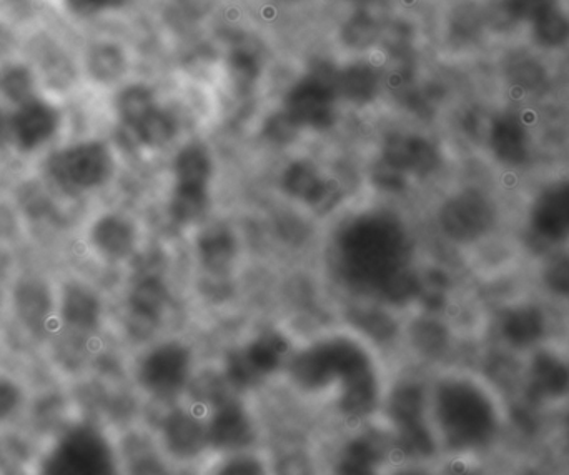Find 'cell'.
<instances>
[{"label": "cell", "instance_id": "4dcf8cb0", "mask_svg": "<svg viewBox=\"0 0 569 475\" xmlns=\"http://www.w3.org/2000/svg\"><path fill=\"white\" fill-rule=\"evenodd\" d=\"M156 99H153L152 90L146 86L123 87L116 99L117 116L127 130L133 129L137 123L142 122L152 110H156Z\"/></svg>", "mask_w": 569, "mask_h": 475}, {"label": "cell", "instance_id": "f35d334b", "mask_svg": "<svg viewBox=\"0 0 569 475\" xmlns=\"http://www.w3.org/2000/svg\"><path fill=\"white\" fill-rule=\"evenodd\" d=\"M560 6V0H503L505 12L518 22L531 23L548 10Z\"/></svg>", "mask_w": 569, "mask_h": 475}, {"label": "cell", "instance_id": "60d3db41", "mask_svg": "<svg viewBox=\"0 0 569 475\" xmlns=\"http://www.w3.org/2000/svg\"><path fill=\"white\" fill-rule=\"evenodd\" d=\"M129 475H169L166 467L153 456H139L132 461L129 467Z\"/></svg>", "mask_w": 569, "mask_h": 475}, {"label": "cell", "instance_id": "5bb4252c", "mask_svg": "<svg viewBox=\"0 0 569 475\" xmlns=\"http://www.w3.org/2000/svg\"><path fill=\"white\" fill-rule=\"evenodd\" d=\"M388 413L398 449L405 456L425 459L437 451L428 419V390L417 384H401L391 394Z\"/></svg>", "mask_w": 569, "mask_h": 475}, {"label": "cell", "instance_id": "44dd1931", "mask_svg": "<svg viewBox=\"0 0 569 475\" xmlns=\"http://www.w3.org/2000/svg\"><path fill=\"white\" fill-rule=\"evenodd\" d=\"M162 437L169 453L179 459H196L209 447L207 420L189 410H176L167 416Z\"/></svg>", "mask_w": 569, "mask_h": 475}, {"label": "cell", "instance_id": "e0dca14e", "mask_svg": "<svg viewBox=\"0 0 569 475\" xmlns=\"http://www.w3.org/2000/svg\"><path fill=\"white\" fill-rule=\"evenodd\" d=\"M288 343L279 333H267L237 350L227 360V379L240 389L256 386L282 366Z\"/></svg>", "mask_w": 569, "mask_h": 475}, {"label": "cell", "instance_id": "6da1fadb", "mask_svg": "<svg viewBox=\"0 0 569 475\" xmlns=\"http://www.w3.org/2000/svg\"><path fill=\"white\" fill-rule=\"evenodd\" d=\"M428 419L448 459L483 461L500 449L511 424L507 394L487 374L451 369L428 389Z\"/></svg>", "mask_w": 569, "mask_h": 475}, {"label": "cell", "instance_id": "ba28073f", "mask_svg": "<svg viewBox=\"0 0 569 475\" xmlns=\"http://www.w3.org/2000/svg\"><path fill=\"white\" fill-rule=\"evenodd\" d=\"M518 397L540 410H560L569 403V349L567 340H555L521 357Z\"/></svg>", "mask_w": 569, "mask_h": 475}, {"label": "cell", "instance_id": "b9f144b4", "mask_svg": "<svg viewBox=\"0 0 569 475\" xmlns=\"http://www.w3.org/2000/svg\"><path fill=\"white\" fill-rule=\"evenodd\" d=\"M9 140V110L0 102V149L7 146Z\"/></svg>", "mask_w": 569, "mask_h": 475}, {"label": "cell", "instance_id": "5b68a950", "mask_svg": "<svg viewBox=\"0 0 569 475\" xmlns=\"http://www.w3.org/2000/svg\"><path fill=\"white\" fill-rule=\"evenodd\" d=\"M33 475H123L110 434L90 419L63 424L42 447Z\"/></svg>", "mask_w": 569, "mask_h": 475}, {"label": "cell", "instance_id": "30bf717a", "mask_svg": "<svg viewBox=\"0 0 569 475\" xmlns=\"http://www.w3.org/2000/svg\"><path fill=\"white\" fill-rule=\"evenodd\" d=\"M103 316L102 294L89 280L76 274H63L57 279V330L52 339L79 346L99 333Z\"/></svg>", "mask_w": 569, "mask_h": 475}, {"label": "cell", "instance_id": "2e32d148", "mask_svg": "<svg viewBox=\"0 0 569 475\" xmlns=\"http://www.w3.org/2000/svg\"><path fill=\"white\" fill-rule=\"evenodd\" d=\"M137 383L157 399H172L182 393L192 376V354L180 343L153 346L137 364Z\"/></svg>", "mask_w": 569, "mask_h": 475}, {"label": "cell", "instance_id": "9a60e30c", "mask_svg": "<svg viewBox=\"0 0 569 475\" xmlns=\"http://www.w3.org/2000/svg\"><path fill=\"white\" fill-rule=\"evenodd\" d=\"M86 253L103 266H120L139 249V227L132 217L116 209L90 214L80 232Z\"/></svg>", "mask_w": 569, "mask_h": 475}, {"label": "cell", "instance_id": "f1b7e54d", "mask_svg": "<svg viewBox=\"0 0 569 475\" xmlns=\"http://www.w3.org/2000/svg\"><path fill=\"white\" fill-rule=\"evenodd\" d=\"M176 186L209 189L212 177V160L206 147L190 144L180 150L176 159Z\"/></svg>", "mask_w": 569, "mask_h": 475}, {"label": "cell", "instance_id": "d6986e66", "mask_svg": "<svg viewBox=\"0 0 569 475\" xmlns=\"http://www.w3.org/2000/svg\"><path fill=\"white\" fill-rule=\"evenodd\" d=\"M209 447L220 453L239 454L256 439V427L239 403H222L207 420Z\"/></svg>", "mask_w": 569, "mask_h": 475}, {"label": "cell", "instance_id": "d6a6232c", "mask_svg": "<svg viewBox=\"0 0 569 475\" xmlns=\"http://www.w3.org/2000/svg\"><path fill=\"white\" fill-rule=\"evenodd\" d=\"M209 189L176 186L170 199V214L180 224H193L209 209Z\"/></svg>", "mask_w": 569, "mask_h": 475}, {"label": "cell", "instance_id": "8d00e7d4", "mask_svg": "<svg viewBox=\"0 0 569 475\" xmlns=\"http://www.w3.org/2000/svg\"><path fill=\"white\" fill-rule=\"evenodd\" d=\"M27 226L10 194L0 192V257L22 240Z\"/></svg>", "mask_w": 569, "mask_h": 475}, {"label": "cell", "instance_id": "cb8c5ba5", "mask_svg": "<svg viewBox=\"0 0 569 475\" xmlns=\"http://www.w3.org/2000/svg\"><path fill=\"white\" fill-rule=\"evenodd\" d=\"M440 162L438 150L433 144L421 137H395L387 146L385 164L398 172L428 176Z\"/></svg>", "mask_w": 569, "mask_h": 475}, {"label": "cell", "instance_id": "d4e9b609", "mask_svg": "<svg viewBox=\"0 0 569 475\" xmlns=\"http://www.w3.org/2000/svg\"><path fill=\"white\" fill-rule=\"evenodd\" d=\"M383 463V449L371 437L351 439L341 449L337 461V475H378Z\"/></svg>", "mask_w": 569, "mask_h": 475}, {"label": "cell", "instance_id": "ac0fdd59", "mask_svg": "<svg viewBox=\"0 0 569 475\" xmlns=\"http://www.w3.org/2000/svg\"><path fill=\"white\" fill-rule=\"evenodd\" d=\"M527 283L545 303L565 317L569 316V247L531 257Z\"/></svg>", "mask_w": 569, "mask_h": 475}, {"label": "cell", "instance_id": "8992f818", "mask_svg": "<svg viewBox=\"0 0 569 475\" xmlns=\"http://www.w3.org/2000/svg\"><path fill=\"white\" fill-rule=\"evenodd\" d=\"M515 224L531 257L569 247V169L533 180L521 192Z\"/></svg>", "mask_w": 569, "mask_h": 475}, {"label": "cell", "instance_id": "ffe728a7", "mask_svg": "<svg viewBox=\"0 0 569 475\" xmlns=\"http://www.w3.org/2000/svg\"><path fill=\"white\" fill-rule=\"evenodd\" d=\"M283 187L288 196L301 200L318 212L330 210L340 200V190L323 179L311 164L297 162L283 174Z\"/></svg>", "mask_w": 569, "mask_h": 475}, {"label": "cell", "instance_id": "603a6c76", "mask_svg": "<svg viewBox=\"0 0 569 475\" xmlns=\"http://www.w3.org/2000/svg\"><path fill=\"white\" fill-rule=\"evenodd\" d=\"M331 87L321 80L311 79L293 90L287 113L298 127H325L331 119Z\"/></svg>", "mask_w": 569, "mask_h": 475}, {"label": "cell", "instance_id": "7a4b0ae2", "mask_svg": "<svg viewBox=\"0 0 569 475\" xmlns=\"http://www.w3.org/2000/svg\"><path fill=\"white\" fill-rule=\"evenodd\" d=\"M290 373L301 389H333L338 409L347 419H367L377 410V367L367 349L350 337H331L307 347L291 360Z\"/></svg>", "mask_w": 569, "mask_h": 475}, {"label": "cell", "instance_id": "1f68e13d", "mask_svg": "<svg viewBox=\"0 0 569 475\" xmlns=\"http://www.w3.org/2000/svg\"><path fill=\"white\" fill-rule=\"evenodd\" d=\"M33 69L39 76L40 86L47 87L50 92L56 93L72 89L73 80L77 77L72 59L60 50H49L43 53L42 59Z\"/></svg>", "mask_w": 569, "mask_h": 475}, {"label": "cell", "instance_id": "9c48e42d", "mask_svg": "<svg viewBox=\"0 0 569 475\" xmlns=\"http://www.w3.org/2000/svg\"><path fill=\"white\" fill-rule=\"evenodd\" d=\"M6 304L10 319L29 339H52L57 330V279L42 270H17L7 283Z\"/></svg>", "mask_w": 569, "mask_h": 475}, {"label": "cell", "instance_id": "d590c367", "mask_svg": "<svg viewBox=\"0 0 569 475\" xmlns=\"http://www.w3.org/2000/svg\"><path fill=\"white\" fill-rule=\"evenodd\" d=\"M129 132H132L137 142L142 144V146L162 147L172 140L176 127H173L172 119L157 107Z\"/></svg>", "mask_w": 569, "mask_h": 475}, {"label": "cell", "instance_id": "ee69618b", "mask_svg": "<svg viewBox=\"0 0 569 475\" xmlns=\"http://www.w3.org/2000/svg\"><path fill=\"white\" fill-rule=\"evenodd\" d=\"M567 344H568V349H569V340H567Z\"/></svg>", "mask_w": 569, "mask_h": 475}, {"label": "cell", "instance_id": "ab89813d", "mask_svg": "<svg viewBox=\"0 0 569 475\" xmlns=\"http://www.w3.org/2000/svg\"><path fill=\"white\" fill-rule=\"evenodd\" d=\"M213 475H267V469L256 456L239 453L223 461Z\"/></svg>", "mask_w": 569, "mask_h": 475}, {"label": "cell", "instance_id": "4fadbf2b", "mask_svg": "<svg viewBox=\"0 0 569 475\" xmlns=\"http://www.w3.org/2000/svg\"><path fill=\"white\" fill-rule=\"evenodd\" d=\"M350 230L348 239V263L355 273L367 274L378 286L393 270L403 267L401 250L403 236L400 229L388 222H361Z\"/></svg>", "mask_w": 569, "mask_h": 475}, {"label": "cell", "instance_id": "7c38bea8", "mask_svg": "<svg viewBox=\"0 0 569 475\" xmlns=\"http://www.w3.org/2000/svg\"><path fill=\"white\" fill-rule=\"evenodd\" d=\"M483 142L495 166L508 176L527 172L537 159L533 127L518 109L491 113Z\"/></svg>", "mask_w": 569, "mask_h": 475}, {"label": "cell", "instance_id": "484cf974", "mask_svg": "<svg viewBox=\"0 0 569 475\" xmlns=\"http://www.w3.org/2000/svg\"><path fill=\"white\" fill-rule=\"evenodd\" d=\"M40 93V80L29 63H7L0 69V102L10 109Z\"/></svg>", "mask_w": 569, "mask_h": 475}, {"label": "cell", "instance_id": "7402d4cb", "mask_svg": "<svg viewBox=\"0 0 569 475\" xmlns=\"http://www.w3.org/2000/svg\"><path fill=\"white\" fill-rule=\"evenodd\" d=\"M169 293L156 276H142L130 287L126 299L127 323L133 330L153 327L166 309Z\"/></svg>", "mask_w": 569, "mask_h": 475}, {"label": "cell", "instance_id": "83f0119b", "mask_svg": "<svg viewBox=\"0 0 569 475\" xmlns=\"http://www.w3.org/2000/svg\"><path fill=\"white\" fill-rule=\"evenodd\" d=\"M199 254L202 263L212 273H223L232 266L237 256V244L226 227H210L199 237Z\"/></svg>", "mask_w": 569, "mask_h": 475}, {"label": "cell", "instance_id": "277c9868", "mask_svg": "<svg viewBox=\"0 0 569 475\" xmlns=\"http://www.w3.org/2000/svg\"><path fill=\"white\" fill-rule=\"evenodd\" d=\"M117 159L102 139L60 144L42 157L39 177L63 204L82 202L112 184Z\"/></svg>", "mask_w": 569, "mask_h": 475}, {"label": "cell", "instance_id": "4316f807", "mask_svg": "<svg viewBox=\"0 0 569 475\" xmlns=\"http://www.w3.org/2000/svg\"><path fill=\"white\" fill-rule=\"evenodd\" d=\"M127 60L116 43H96L86 56V72L99 86H112L126 73Z\"/></svg>", "mask_w": 569, "mask_h": 475}, {"label": "cell", "instance_id": "f546056e", "mask_svg": "<svg viewBox=\"0 0 569 475\" xmlns=\"http://www.w3.org/2000/svg\"><path fill=\"white\" fill-rule=\"evenodd\" d=\"M531 40L545 50H561L569 46V16L560 6L548 10L530 23Z\"/></svg>", "mask_w": 569, "mask_h": 475}, {"label": "cell", "instance_id": "7bdbcfd3", "mask_svg": "<svg viewBox=\"0 0 569 475\" xmlns=\"http://www.w3.org/2000/svg\"><path fill=\"white\" fill-rule=\"evenodd\" d=\"M395 475H430V474L425 473V471L413 469V467H410V469L400 471V473H397Z\"/></svg>", "mask_w": 569, "mask_h": 475}, {"label": "cell", "instance_id": "836d02e7", "mask_svg": "<svg viewBox=\"0 0 569 475\" xmlns=\"http://www.w3.org/2000/svg\"><path fill=\"white\" fill-rule=\"evenodd\" d=\"M29 406L26 384L12 373L0 369V427L19 419Z\"/></svg>", "mask_w": 569, "mask_h": 475}, {"label": "cell", "instance_id": "e575fe53", "mask_svg": "<svg viewBox=\"0 0 569 475\" xmlns=\"http://www.w3.org/2000/svg\"><path fill=\"white\" fill-rule=\"evenodd\" d=\"M507 79L511 89L523 96L540 92L548 83L547 69L543 66L520 57L507 67Z\"/></svg>", "mask_w": 569, "mask_h": 475}, {"label": "cell", "instance_id": "3957f363", "mask_svg": "<svg viewBox=\"0 0 569 475\" xmlns=\"http://www.w3.org/2000/svg\"><path fill=\"white\" fill-rule=\"evenodd\" d=\"M505 192L483 182L463 184L448 192L437 209L441 237L463 253L513 229Z\"/></svg>", "mask_w": 569, "mask_h": 475}, {"label": "cell", "instance_id": "52a82bcc", "mask_svg": "<svg viewBox=\"0 0 569 475\" xmlns=\"http://www.w3.org/2000/svg\"><path fill=\"white\" fill-rule=\"evenodd\" d=\"M561 317L563 314L527 287L498 300L491 310V330L498 349L521 359L545 344L561 340Z\"/></svg>", "mask_w": 569, "mask_h": 475}, {"label": "cell", "instance_id": "74e56055", "mask_svg": "<svg viewBox=\"0 0 569 475\" xmlns=\"http://www.w3.org/2000/svg\"><path fill=\"white\" fill-rule=\"evenodd\" d=\"M337 86L348 99L367 100L373 96L377 79L367 67H353L337 80Z\"/></svg>", "mask_w": 569, "mask_h": 475}, {"label": "cell", "instance_id": "8fae6325", "mask_svg": "<svg viewBox=\"0 0 569 475\" xmlns=\"http://www.w3.org/2000/svg\"><path fill=\"white\" fill-rule=\"evenodd\" d=\"M63 126L66 113L62 107L50 97L39 93L9 110L7 146L22 159L43 157L56 147L53 144L62 136Z\"/></svg>", "mask_w": 569, "mask_h": 475}]
</instances>
